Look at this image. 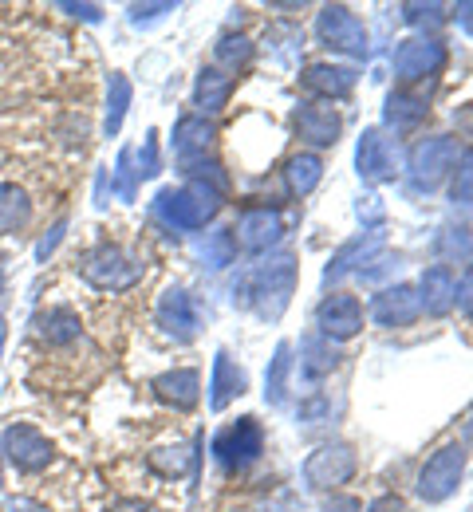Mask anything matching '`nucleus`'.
<instances>
[{"label": "nucleus", "mask_w": 473, "mask_h": 512, "mask_svg": "<svg viewBox=\"0 0 473 512\" xmlns=\"http://www.w3.org/2000/svg\"><path fill=\"white\" fill-rule=\"evenodd\" d=\"M367 512H403V501L399 497H383V501H375Z\"/></svg>", "instance_id": "obj_43"}, {"label": "nucleus", "mask_w": 473, "mask_h": 512, "mask_svg": "<svg viewBox=\"0 0 473 512\" xmlns=\"http://www.w3.org/2000/svg\"><path fill=\"white\" fill-rule=\"evenodd\" d=\"M229 95H233V75H221V71H202V75H198L194 99H198L202 115L205 111H221V107L229 103Z\"/></svg>", "instance_id": "obj_24"}, {"label": "nucleus", "mask_w": 473, "mask_h": 512, "mask_svg": "<svg viewBox=\"0 0 473 512\" xmlns=\"http://www.w3.org/2000/svg\"><path fill=\"white\" fill-rule=\"evenodd\" d=\"M316 323H320V331H324L328 339H351V335L363 331V304H359L355 296H347V292H332V296L320 304Z\"/></svg>", "instance_id": "obj_12"}, {"label": "nucleus", "mask_w": 473, "mask_h": 512, "mask_svg": "<svg viewBox=\"0 0 473 512\" xmlns=\"http://www.w3.org/2000/svg\"><path fill=\"white\" fill-rule=\"evenodd\" d=\"M284 178H288V190L296 193V197H304V193L316 190V182L324 178V162H320L316 154H296V158L288 162Z\"/></svg>", "instance_id": "obj_25"}, {"label": "nucleus", "mask_w": 473, "mask_h": 512, "mask_svg": "<svg viewBox=\"0 0 473 512\" xmlns=\"http://www.w3.org/2000/svg\"><path fill=\"white\" fill-rule=\"evenodd\" d=\"M458 162V142L450 134H434V138H422L414 150H410V174L418 182V190H434Z\"/></svg>", "instance_id": "obj_6"}, {"label": "nucleus", "mask_w": 473, "mask_h": 512, "mask_svg": "<svg viewBox=\"0 0 473 512\" xmlns=\"http://www.w3.org/2000/svg\"><path fill=\"white\" fill-rule=\"evenodd\" d=\"M320 40L336 52H347V56H363L367 52V32H363V20L343 8V4H332L320 12Z\"/></svg>", "instance_id": "obj_8"}, {"label": "nucleus", "mask_w": 473, "mask_h": 512, "mask_svg": "<svg viewBox=\"0 0 473 512\" xmlns=\"http://www.w3.org/2000/svg\"><path fill=\"white\" fill-rule=\"evenodd\" d=\"M154 394H158L166 406H174V410H194L198 398H202V379H198V371H190V367L166 371V375L154 379Z\"/></svg>", "instance_id": "obj_17"}, {"label": "nucleus", "mask_w": 473, "mask_h": 512, "mask_svg": "<svg viewBox=\"0 0 473 512\" xmlns=\"http://www.w3.org/2000/svg\"><path fill=\"white\" fill-rule=\"evenodd\" d=\"M146 461H150V469H154L158 477H166V481H178L182 473H190V469H194V453H190L186 446L154 449Z\"/></svg>", "instance_id": "obj_26"}, {"label": "nucleus", "mask_w": 473, "mask_h": 512, "mask_svg": "<svg viewBox=\"0 0 473 512\" xmlns=\"http://www.w3.org/2000/svg\"><path fill=\"white\" fill-rule=\"evenodd\" d=\"M4 339H8V327H4V320H0V355H4Z\"/></svg>", "instance_id": "obj_46"}, {"label": "nucleus", "mask_w": 473, "mask_h": 512, "mask_svg": "<svg viewBox=\"0 0 473 512\" xmlns=\"http://www.w3.org/2000/svg\"><path fill=\"white\" fill-rule=\"evenodd\" d=\"M0 442H4V457H8V465H12L16 473H40V469H48L52 457H56V446L48 442V434L36 430L32 422H12V426L0 434Z\"/></svg>", "instance_id": "obj_5"}, {"label": "nucleus", "mask_w": 473, "mask_h": 512, "mask_svg": "<svg viewBox=\"0 0 473 512\" xmlns=\"http://www.w3.org/2000/svg\"><path fill=\"white\" fill-rule=\"evenodd\" d=\"M296 130L312 146H332L339 138V130H343V119H339L328 103H304L296 111Z\"/></svg>", "instance_id": "obj_16"}, {"label": "nucleus", "mask_w": 473, "mask_h": 512, "mask_svg": "<svg viewBox=\"0 0 473 512\" xmlns=\"http://www.w3.org/2000/svg\"><path fill=\"white\" fill-rule=\"evenodd\" d=\"M79 276L99 292H127L142 280V260L119 245H95L79 256Z\"/></svg>", "instance_id": "obj_2"}, {"label": "nucleus", "mask_w": 473, "mask_h": 512, "mask_svg": "<svg viewBox=\"0 0 473 512\" xmlns=\"http://www.w3.org/2000/svg\"><path fill=\"white\" fill-rule=\"evenodd\" d=\"M158 327H166L178 343H190L198 335V308L182 288H166L158 300Z\"/></svg>", "instance_id": "obj_14"}, {"label": "nucleus", "mask_w": 473, "mask_h": 512, "mask_svg": "<svg viewBox=\"0 0 473 512\" xmlns=\"http://www.w3.org/2000/svg\"><path fill=\"white\" fill-rule=\"evenodd\" d=\"M261 453H265V434H261L257 418H241V422L225 426V430L213 438V457H217V465L229 469V473L249 469Z\"/></svg>", "instance_id": "obj_4"}, {"label": "nucleus", "mask_w": 473, "mask_h": 512, "mask_svg": "<svg viewBox=\"0 0 473 512\" xmlns=\"http://www.w3.org/2000/svg\"><path fill=\"white\" fill-rule=\"evenodd\" d=\"M371 316L383 327H406V323L422 316V296L410 284H395V288H387L383 296L371 300Z\"/></svg>", "instance_id": "obj_13"}, {"label": "nucleus", "mask_w": 473, "mask_h": 512, "mask_svg": "<svg viewBox=\"0 0 473 512\" xmlns=\"http://www.w3.org/2000/svg\"><path fill=\"white\" fill-rule=\"evenodd\" d=\"M426 99L422 95H410V91H395L391 99H387V119L395 123V127H414V123H422L426 119Z\"/></svg>", "instance_id": "obj_27"}, {"label": "nucleus", "mask_w": 473, "mask_h": 512, "mask_svg": "<svg viewBox=\"0 0 473 512\" xmlns=\"http://www.w3.org/2000/svg\"><path fill=\"white\" fill-rule=\"evenodd\" d=\"M249 56H253V44H249L245 36H225V40L217 44V60H221L225 67L249 64Z\"/></svg>", "instance_id": "obj_34"}, {"label": "nucleus", "mask_w": 473, "mask_h": 512, "mask_svg": "<svg viewBox=\"0 0 473 512\" xmlns=\"http://www.w3.org/2000/svg\"><path fill=\"white\" fill-rule=\"evenodd\" d=\"M213 123L205 115H182L174 127V150L182 154V162H190L194 154H205V146L213 142Z\"/></svg>", "instance_id": "obj_22"}, {"label": "nucleus", "mask_w": 473, "mask_h": 512, "mask_svg": "<svg viewBox=\"0 0 473 512\" xmlns=\"http://www.w3.org/2000/svg\"><path fill=\"white\" fill-rule=\"evenodd\" d=\"M60 237H64V221H60V225H56L52 233H44V241L36 245V256H40V260H48V256H52V249L60 245Z\"/></svg>", "instance_id": "obj_39"}, {"label": "nucleus", "mask_w": 473, "mask_h": 512, "mask_svg": "<svg viewBox=\"0 0 473 512\" xmlns=\"http://www.w3.org/2000/svg\"><path fill=\"white\" fill-rule=\"evenodd\" d=\"M355 166L367 182H383V178H395V150L391 142L379 134V130H367L359 138V150H355Z\"/></svg>", "instance_id": "obj_15"}, {"label": "nucleus", "mask_w": 473, "mask_h": 512, "mask_svg": "<svg viewBox=\"0 0 473 512\" xmlns=\"http://www.w3.org/2000/svg\"><path fill=\"white\" fill-rule=\"evenodd\" d=\"M462 469H466V449L462 446L438 449V453L422 465V473H418V493H422V501H430V505L446 501V497L458 489Z\"/></svg>", "instance_id": "obj_7"}, {"label": "nucleus", "mask_w": 473, "mask_h": 512, "mask_svg": "<svg viewBox=\"0 0 473 512\" xmlns=\"http://www.w3.org/2000/svg\"><path fill=\"white\" fill-rule=\"evenodd\" d=\"M71 16H83V20H103V8L99 4H60Z\"/></svg>", "instance_id": "obj_40"}, {"label": "nucleus", "mask_w": 473, "mask_h": 512, "mask_svg": "<svg viewBox=\"0 0 473 512\" xmlns=\"http://www.w3.org/2000/svg\"><path fill=\"white\" fill-rule=\"evenodd\" d=\"M280 233H284V221H280L276 209H269V205H249V209H241L237 241H241L249 253H265V249H272V245L280 241Z\"/></svg>", "instance_id": "obj_11"}, {"label": "nucleus", "mask_w": 473, "mask_h": 512, "mask_svg": "<svg viewBox=\"0 0 473 512\" xmlns=\"http://www.w3.org/2000/svg\"><path fill=\"white\" fill-rule=\"evenodd\" d=\"M233 253H237V237L229 233V229H221V233H209L202 241V260L209 268H225V264H233Z\"/></svg>", "instance_id": "obj_31"}, {"label": "nucleus", "mask_w": 473, "mask_h": 512, "mask_svg": "<svg viewBox=\"0 0 473 512\" xmlns=\"http://www.w3.org/2000/svg\"><path fill=\"white\" fill-rule=\"evenodd\" d=\"M351 473H355V453H351V446H339V442L336 446H320L304 465V477L316 489H336Z\"/></svg>", "instance_id": "obj_10"}, {"label": "nucleus", "mask_w": 473, "mask_h": 512, "mask_svg": "<svg viewBox=\"0 0 473 512\" xmlns=\"http://www.w3.org/2000/svg\"><path fill=\"white\" fill-rule=\"evenodd\" d=\"M162 166H158V138L154 134H146V142H142V150H138V182L142 178H154Z\"/></svg>", "instance_id": "obj_36"}, {"label": "nucleus", "mask_w": 473, "mask_h": 512, "mask_svg": "<svg viewBox=\"0 0 473 512\" xmlns=\"http://www.w3.org/2000/svg\"><path fill=\"white\" fill-rule=\"evenodd\" d=\"M245 386H249V379H245V371L221 351L217 359H213V379H209V406L213 410H225L237 394H245Z\"/></svg>", "instance_id": "obj_18"}, {"label": "nucleus", "mask_w": 473, "mask_h": 512, "mask_svg": "<svg viewBox=\"0 0 473 512\" xmlns=\"http://www.w3.org/2000/svg\"><path fill=\"white\" fill-rule=\"evenodd\" d=\"M166 12H174V4H170V0H166V4H135V8H131V24H138V28H146V24L162 20Z\"/></svg>", "instance_id": "obj_37"}, {"label": "nucleus", "mask_w": 473, "mask_h": 512, "mask_svg": "<svg viewBox=\"0 0 473 512\" xmlns=\"http://www.w3.org/2000/svg\"><path fill=\"white\" fill-rule=\"evenodd\" d=\"M300 355H304V363H300L304 379H324L336 367V351L328 343H320V339H304L300 343Z\"/></svg>", "instance_id": "obj_28"}, {"label": "nucleus", "mask_w": 473, "mask_h": 512, "mask_svg": "<svg viewBox=\"0 0 473 512\" xmlns=\"http://www.w3.org/2000/svg\"><path fill=\"white\" fill-rule=\"evenodd\" d=\"M454 201H473V146L458 158V174H454Z\"/></svg>", "instance_id": "obj_35"}, {"label": "nucleus", "mask_w": 473, "mask_h": 512, "mask_svg": "<svg viewBox=\"0 0 473 512\" xmlns=\"http://www.w3.org/2000/svg\"><path fill=\"white\" fill-rule=\"evenodd\" d=\"M458 24L473 36V4H462V8H458Z\"/></svg>", "instance_id": "obj_45"}, {"label": "nucleus", "mask_w": 473, "mask_h": 512, "mask_svg": "<svg viewBox=\"0 0 473 512\" xmlns=\"http://www.w3.org/2000/svg\"><path fill=\"white\" fill-rule=\"evenodd\" d=\"M111 512H154V509H150L146 501H119V505H115Z\"/></svg>", "instance_id": "obj_44"}, {"label": "nucleus", "mask_w": 473, "mask_h": 512, "mask_svg": "<svg viewBox=\"0 0 473 512\" xmlns=\"http://www.w3.org/2000/svg\"><path fill=\"white\" fill-rule=\"evenodd\" d=\"M158 217L174 229H202L205 221H213V213L221 209V190L190 178L182 190H162L154 201Z\"/></svg>", "instance_id": "obj_1"}, {"label": "nucleus", "mask_w": 473, "mask_h": 512, "mask_svg": "<svg viewBox=\"0 0 473 512\" xmlns=\"http://www.w3.org/2000/svg\"><path fill=\"white\" fill-rule=\"evenodd\" d=\"M304 87L316 91V95H324V99H343V95H351V87H355V71H351V67L316 64L304 71Z\"/></svg>", "instance_id": "obj_21"}, {"label": "nucleus", "mask_w": 473, "mask_h": 512, "mask_svg": "<svg viewBox=\"0 0 473 512\" xmlns=\"http://www.w3.org/2000/svg\"><path fill=\"white\" fill-rule=\"evenodd\" d=\"M292 347L280 343L276 347V359H272V371H269V398L272 402H284V379H288V367H292Z\"/></svg>", "instance_id": "obj_33"}, {"label": "nucleus", "mask_w": 473, "mask_h": 512, "mask_svg": "<svg viewBox=\"0 0 473 512\" xmlns=\"http://www.w3.org/2000/svg\"><path fill=\"white\" fill-rule=\"evenodd\" d=\"M454 288H458V280H454V272H450L446 264L426 268V272H422V312L446 316L450 304H454Z\"/></svg>", "instance_id": "obj_19"}, {"label": "nucleus", "mask_w": 473, "mask_h": 512, "mask_svg": "<svg viewBox=\"0 0 473 512\" xmlns=\"http://www.w3.org/2000/svg\"><path fill=\"white\" fill-rule=\"evenodd\" d=\"M127 107H131V83H127V75H111V95H107V134H119L123 127V119H127Z\"/></svg>", "instance_id": "obj_29"}, {"label": "nucleus", "mask_w": 473, "mask_h": 512, "mask_svg": "<svg viewBox=\"0 0 473 512\" xmlns=\"http://www.w3.org/2000/svg\"><path fill=\"white\" fill-rule=\"evenodd\" d=\"M359 217H367V221H379V217H383V205H379V197H367V205H359Z\"/></svg>", "instance_id": "obj_42"}, {"label": "nucleus", "mask_w": 473, "mask_h": 512, "mask_svg": "<svg viewBox=\"0 0 473 512\" xmlns=\"http://www.w3.org/2000/svg\"><path fill=\"white\" fill-rule=\"evenodd\" d=\"M438 253L446 260H473V237L466 229H446L438 237Z\"/></svg>", "instance_id": "obj_32"}, {"label": "nucleus", "mask_w": 473, "mask_h": 512, "mask_svg": "<svg viewBox=\"0 0 473 512\" xmlns=\"http://www.w3.org/2000/svg\"><path fill=\"white\" fill-rule=\"evenodd\" d=\"M296 288V260L292 256H276L269 264H261L249 284H245V304H253L265 320H280V312L288 308V296Z\"/></svg>", "instance_id": "obj_3"}, {"label": "nucleus", "mask_w": 473, "mask_h": 512, "mask_svg": "<svg viewBox=\"0 0 473 512\" xmlns=\"http://www.w3.org/2000/svg\"><path fill=\"white\" fill-rule=\"evenodd\" d=\"M446 67V48L438 40H403L395 52V71L403 83H418L430 79Z\"/></svg>", "instance_id": "obj_9"}, {"label": "nucleus", "mask_w": 473, "mask_h": 512, "mask_svg": "<svg viewBox=\"0 0 473 512\" xmlns=\"http://www.w3.org/2000/svg\"><path fill=\"white\" fill-rule=\"evenodd\" d=\"M375 249H383V237H359V241H351V245H343V253L328 264V280H339L343 272H351L355 268V260H367V256L375 253Z\"/></svg>", "instance_id": "obj_30"}, {"label": "nucleus", "mask_w": 473, "mask_h": 512, "mask_svg": "<svg viewBox=\"0 0 473 512\" xmlns=\"http://www.w3.org/2000/svg\"><path fill=\"white\" fill-rule=\"evenodd\" d=\"M454 304L473 320V264L462 272V280H458V288H454Z\"/></svg>", "instance_id": "obj_38"}, {"label": "nucleus", "mask_w": 473, "mask_h": 512, "mask_svg": "<svg viewBox=\"0 0 473 512\" xmlns=\"http://www.w3.org/2000/svg\"><path fill=\"white\" fill-rule=\"evenodd\" d=\"M0 292H4V268H0Z\"/></svg>", "instance_id": "obj_47"}, {"label": "nucleus", "mask_w": 473, "mask_h": 512, "mask_svg": "<svg viewBox=\"0 0 473 512\" xmlns=\"http://www.w3.org/2000/svg\"><path fill=\"white\" fill-rule=\"evenodd\" d=\"M32 221V201L16 182H0V237L24 233Z\"/></svg>", "instance_id": "obj_20"}, {"label": "nucleus", "mask_w": 473, "mask_h": 512, "mask_svg": "<svg viewBox=\"0 0 473 512\" xmlns=\"http://www.w3.org/2000/svg\"><path fill=\"white\" fill-rule=\"evenodd\" d=\"M36 335L48 343V347H64L71 339H79V316L71 308H48L36 316Z\"/></svg>", "instance_id": "obj_23"}, {"label": "nucleus", "mask_w": 473, "mask_h": 512, "mask_svg": "<svg viewBox=\"0 0 473 512\" xmlns=\"http://www.w3.org/2000/svg\"><path fill=\"white\" fill-rule=\"evenodd\" d=\"M8 512H48L40 501H32V497H12L8 501Z\"/></svg>", "instance_id": "obj_41"}]
</instances>
